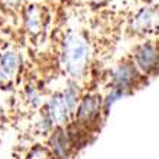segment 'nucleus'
<instances>
[{"mask_svg":"<svg viewBox=\"0 0 159 159\" xmlns=\"http://www.w3.org/2000/svg\"><path fill=\"white\" fill-rule=\"evenodd\" d=\"M103 111V99L96 95H89L80 100L76 111V119L79 123L88 125L95 122Z\"/></svg>","mask_w":159,"mask_h":159,"instance_id":"nucleus-4","label":"nucleus"},{"mask_svg":"<svg viewBox=\"0 0 159 159\" xmlns=\"http://www.w3.org/2000/svg\"><path fill=\"white\" fill-rule=\"evenodd\" d=\"M6 4H10V6H15V4L19 3V0H3Z\"/></svg>","mask_w":159,"mask_h":159,"instance_id":"nucleus-13","label":"nucleus"},{"mask_svg":"<svg viewBox=\"0 0 159 159\" xmlns=\"http://www.w3.org/2000/svg\"><path fill=\"white\" fill-rule=\"evenodd\" d=\"M132 30L139 34L155 33L159 30V9L142 7L132 19Z\"/></svg>","mask_w":159,"mask_h":159,"instance_id":"nucleus-3","label":"nucleus"},{"mask_svg":"<svg viewBox=\"0 0 159 159\" xmlns=\"http://www.w3.org/2000/svg\"><path fill=\"white\" fill-rule=\"evenodd\" d=\"M19 67V56L15 52H7L2 56V78L3 80H9L13 78Z\"/></svg>","mask_w":159,"mask_h":159,"instance_id":"nucleus-8","label":"nucleus"},{"mask_svg":"<svg viewBox=\"0 0 159 159\" xmlns=\"http://www.w3.org/2000/svg\"><path fill=\"white\" fill-rule=\"evenodd\" d=\"M26 25L29 32L32 33H37L40 32V26H42V19H40V13L36 7H32L27 10V16H26Z\"/></svg>","mask_w":159,"mask_h":159,"instance_id":"nucleus-10","label":"nucleus"},{"mask_svg":"<svg viewBox=\"0 0 159 159\" xmlns=\"http://www.w3.org/2000/svg\"><path fill=\"white\" fill-rule=\"evenodd\" d=\"M89 57V46L80 33L70 32L63 40L62 63L72 78H82Z\"/></svg>","mask_w":159,"mask_h":159,"instance_id":"nucleus-1","label":"nucleus"},{"mask_svg":"<svg viewBox=\"0 0 159 159\" xmlns=\"http://www.w3.org/2000/svg\"><path fill=\"white\" fill-rule=\"evenodd\" d=\"M96 2H103V0H96Z\"/></svg>","mask_w":159,"mask_h":159,"instance_id":"nucleus-15","label":"nucleus"},{"mask_svg":"<svg viewBox=\"0 0 159 159\" xmlns=\"http://www.w3.org/2000/svg\"><path fill=\"white\" fill-rule=\"evenodd\" d=\"M0 80H3V78H2V56H0Z\"/></svg>","mask_w":159,"mask_h":159,"instance_id":"nucleus-14","label":"nucleus"},{"mask_svg":"<svg viewBox=\"0 0 159 159\" xmlns=\"http://www.w3.org/2000/svg\"><path fill=\"white\" fill-rule=\"evenodd\" d=\"M70 115L72 113L69 111L65 99H63V95L52 96V99L49 100L48 103V107H46V116L52 122V125H63V123H66Z\"/></svg>","mask_w":159,"mask_h":159,"instance_id":"nucleus-6","label":"nucleus"},{"mask_svg":"<svg viewBox=\"0 0 159 159\" xmlns=\"http://www.w3.org/2000/svg\"><path fill=\"white\" fill-rule=\"evenodd\" d=\"M63 95V99L66 102L67 107H69V111L70 113H75V112L78 111V106H79V90H78V86H69V88L62 93Z\"/></svg>","mask_w":159,"mask_h":159,"instance_id":"nucleus-9","label":"nucleus"},{"mask_svg":"<svg viewBox=\"0 0 159 159\" xmlns=\"http://www.w3.org/2000/svg\"><path fill=\"white\" fill-rule=\"evenodd\" d=\"M125 95H126V92H123V90H120V89L112 88L111 92L107 93V96L103 99V112L105 113H107L109 109L112 107V105L115 103V102H118L119 99H122Z\"/></svg>","mask_w":159,"mask_h":159,"instance_id":"nucleus-11","label":"nucleus"},{"mask_svg":"<svg viewBox=\"0 0 159 159\" xmlns=\"http://www.w3.org/2000/svg\"><path fill=\"white\" fill-rule=\"evenodd\" d=\"M133 65L143 75L156 72L159 67V48L151 42L142 43L133 55Z\"/></svg>","mask_w":159,"mask_h":159,"instance_id":"nucleus-2","label":"nucleus"},{"mask_svg":"<svg viewBox=\"0 0 159 159\" xmlns=\"http://www.w3.org/2000/svg\"><path fill=\"white\" fill-rule=\"evenodd\" d=\"M141 72L136 69L133 63H122L112 70V83L113 88L120 89L123 92H129L139 79Z\"/></svg>","mask_w":159,"mask_h":159,"instance_id":"nucleus-5","label":"nucleus"},{"mask_svg":"<svg viewBox=\"0 0 159 159\" xmlns=\"http://www.w3.org/2000/svg\"><path fill=\"white\" fill-rule=\"evenodd\" d=\"M72 145L73 143H72L70 138H69L67 130H65L60 126L56 128L52 138H50V148H52L53 155L57 159H67Z\"/></svg>","mask_w":159,"mask_h":159,"instance_id":"nucleus-7","label":"nucleus"},{"mask_svg":"<svg viewBox=\"0 0 159 159\" xmlns=\"http://www.w3.org/2000/svg\"><path fill=\"white\" fill-rule=\"evenodd\" d=\"M46 152L43 151V149H40V148H36L32 153L29 155V158L27 159H46Z\"/></svg>","mask_w":159,"mask_h":159,"instance_id":"nucleus-12","label":"nucleus"}]
</instances>
